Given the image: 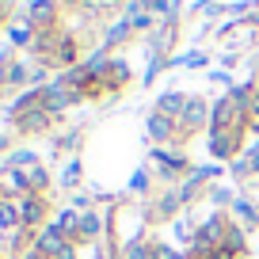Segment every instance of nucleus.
<instances>
[{
    "label": "nucleus",
    "instance_id": "14",
    "mask_svg": "<svg viewBox=\"0 0 259 259\" xmlns=\"http://www.w3.org/2000/svg\"><path fill=\"white\" fill-rule=\"evenodd\" d=\"M248 168H255V171H259V149H255V153H251V160H248Z\"/></svg>",
    "mask_w": 259,
    "mask_h": 259
},
{
    "label": "nucleus",
    "instance_id": "10",
    "mask_svg": "<svg viewBox=\"0 0 259 259\" xmlns=\"http://www.w3.org/2000/svg\"><path fill=\"white\" fill-rule=\"evenodd\" d=\"M46 96H50V99H46L50 107H65V96H61V92H57V88H50Z\"/></svg>",
    "mask_w": 259,
    "mask_h": 259
},
{
    "label": "nucleus",
    "instance_id": "2",
    "mask_svg": "<svg viewBox=\"0 0 259 259\" xmlns=\"http://www.w3.org/2000/svg\"><path fill=\"white\" fill-rule=\"evenodd\" d=\"M38 251H42V255H61V251H65V244H61V236H57V229L42 233V240H38Z\"/></svg>",
    "mask_w": 259,
    "mask_h": 259
},
{
    "label": "nucleus",
    "instance_id": "3",
    "mask_svg": "<svg viewBox=\"0 0 259 259\" xmlns=\"http://www.w3.org/2000/svg\"><path fill=\"white\" fill-rule=\"evenodd\" d=\"M202 114H206V107L198 103V99L183 107V122H187V126H198V122H202Z\"/></svg>",
    "mask_w": 259,
    "mask_h": 259
},
{
    "label": "nucleus",
    "instance_id": "9",
    "mask_svg": "<svg viewBox=\"0 0 259 259\" xmlns=\"http://www.w3.org/2000/svg\"><path fill=\"white\" fill-rule=\"evenodd\" d=\"M4 183H8V187H4V191H19V187H23V176H19V171H12V176L4 179Z\"/></svg>",
    "mask_w": 259,
    "mask_h": 259
},
{
    "label": "nucleus",
    "instance_id": "1",
    "mask_svg": "<svg viewBox=\"0 0 259 259\" xmlns=\"http://www.w3.org/2000/svg\"><path fill=\"white\" fill-rule=\"evenodd\" d=\"M168 134H171V118H168V114H160V111H156L153 118H149V138L164 141V138H168Z\"/></svg>",
    "mask_w": 259,
    "mask_h": 259
},
{
    "label": "nucleus",
    "instance_id": "15",
    "mask_svg": "<svg viewBox=\"0 0 259 259\" xmlns=\"http://www.w3.org/2000/svg\"><path fill=\"white\" fill-rule=\"evenodd\" d=\"M251 111H255V114H259V99H255V103H251Z\"/></svg>",
    "mask_w": 259,
    "mask_h": 259
},
{
    "label": "nucleus",
    "instance_id": "4",
    "mask_svg": "<svg viewBox=\"0 0 259 259\" xmlns=\"http://www.w3.org/2000/svg\"><path fill=\"white\" fill-rule=\"evenodd\" d=\"M179 111H183V96H164L160 99V114L171 118V114H179Z\"/></svg>",
    "mask_w": 259,
    "mask_h": 259
},
{
    "label": "nucleus",
    "instance_id": "5",
    "mask_svg": "<svg viewBox=\"0 0 259 259\" xmlns=\"http://www.w3.org/2000/svg\"><path fill=\"white\" fill-rule=\"evenodd\" d=\"M236 218L240 221H259V210L251 202H236Z\"/></svg>",
    "mask_w": 259,
    "mask_h": 259
},
{
    "label": "nucleus",
    "instance_id": "6",
    "mask_svg": "<svg viewBox=\"0 0 259 259\" xmlns=\"http://www.w3.org/2000/svg\"><path fill=\"white\" fill-rule=\"evenodd\" d=\"M38 218H42V202H27L23 206V221L31 225V221H38Z\"/></svg>",
    "mask_w": 259,
    "mask_h": 259
},
{
    "label": "nucleus",
    "instance_id": "11",
    "mask_svg": "<svg viewBox=\"0 0 259 259\" xmlns=\"http://www.w3.org/2000/svg\"><path fill=\"white\" fill-rule=\"evenodd\" d=\"M80 229H84V233H99V221H96V218H92V213H88V218L80 221Z\"/></svg>",
    "mask_w": 259,
    "mask_h": 259
},
{
    "label": "nucleus",
    "instance_id": "13",
    "mask_svg": "<svg viewBox=\"0 0 259 259\" xmlns=\"http://www.w3.org/2000/svg\"><path fill=\"white\" fill-rule=\"evenodd\" d=\"M76 225V213H61V229H73Z\"/></svg>",
    "mask_w": 259,
    "mask_h": 259
},
{
    "label": "nucleus",
    "instance_id": "8",
    "mask_svg": "<svg viewBox=\"0 0 259 259\" xmlns=\"http://www.w3.org/2000/svg\"><path fill=\"white\" fill-rule=\"evenodd\" d=\"M12 221H16V210L8 202H0V225H12Z\"/></svg>",
    "mask_w": 259,
    "mask_h": 259
},
{
    "label": "nucleus",
    "instance_id": "12",
    "mask_svg": "<svg viewBox=\"0 0 259 259\" xmlns=\"http://www.w3.org/2000/svg\"><path fill=\"white\" fill-rule=\"evenodd\" d=\"M76 176H80V164H69V171H65V183H76Z\"/></svg>",
    "mask_w": 259,
    "mask_h": 259
},
{
    "label": "nucleus",
    "instance_id": "7",
    "mask_svg": "<svg viewBox=\"0 0 259 259\" xmlns=\"http://www.w3.org/2000/svg\"><path fill=\"white\" fill-rule=\"evenodd\" d=\"M23 126H27V130H42V126H46V114H27Z\"/></svg>",
    "mask_w": 259,
    "mask_h": 259
},
{
    "label": "nucleus",
    "instance_id": "16",
    "mask_svg": "<svg viewBox=\"0 0 259 259\" xmlns=\"http://www.w3.org/2000/svg\"><path fill=\"white\" fill-rule=\"evenodd\" d=\"M31 259H46V255H42V251H38V255H31Z\"/></svg>",
    "mask_w": 259,
    "mask_h": 259
}]
</instances>
